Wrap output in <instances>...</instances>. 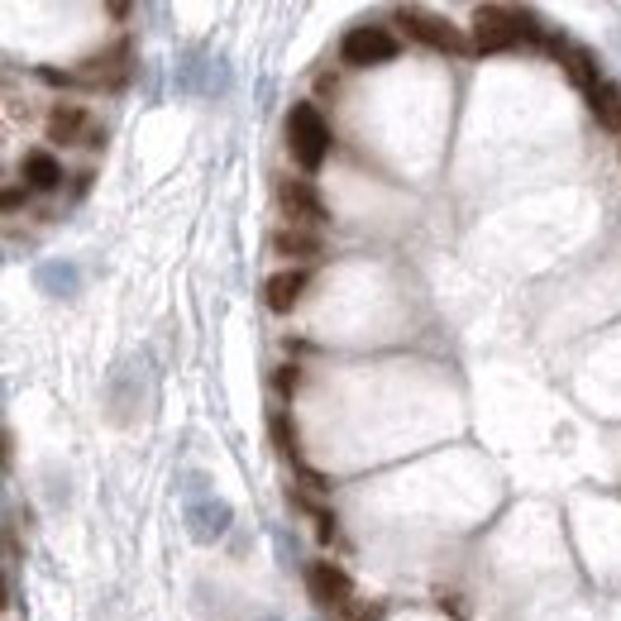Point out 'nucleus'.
I'll list each match as a JSON object with an SVG mask.
<instances>
[{
	"instance_id": "f257e3e1",
	"label": "nucleus",
	"mask_w": 621,
	"mask_h": 621,
	"mask_svg": "<svg viewBox=\"0 0 621 621\" xmlns=\"http://www.w3.org/2000/svg\"><path fill=\"white\" fill-rule=\"evenodd\" d=\"M330 144H335V129L330 120L321 115L316 101H297V106L287 110V149L297 158L301 172H316L330 158Z\"/></svg>"
},
{
	"instance_id": "f03ea898",
	"label": "nucleus",
	"mask_w": 621,
	"mask_h": 621,
	"mask_svg": "<svg viewBox=\"0 0 621 621\" xmlns=\"http://www.w3.org/2000/svg\"><path fill=\"white\" fill-rule=\"evenodd\" d=\"M192 488H182V521H187V536L192 540H201V545H215V540L225 536L230 526H235V507L225 502V497H215V493H206V478L201 473H192L187 478Z\"/></svg>"
},
{
	"instance_id": "7ed1b4c3",
	"label": "nucleus",
	"mask_w": 621,
	"mask_h": 621,
	"mask_svg": "<svg viewBox=\"0 0 621 621\" xmlns=\"http://www.w3.org/2000/svg\"><path fill=\"white\" fill-rule=\"evenodd\" d=\"M397 53H402V39H397V29H387V24H354L340 39L344 67H378V63H392Z\"/></svg>"
},
{
	"instance_id": "20e7f679",
	"label": "nucleus",
	"mask_w": 621,
	"mask_h": 621,
	"mask_svg": "<svg viewBox=\"0 0 621 621\" xmlns=\"http://www.w3.org/2000/svg\"><path fill=\"white\" fill-rule=\"evenodd\" d=\"M397 24H402L416 43L435 48V53H469L473 48V39L464 29H454L450 20H440V15H430V10H416V5H402V10H397Z\"/></svg>"
},
{
	"instance_id": "39448f33",
	"label": "nucleus",
	"mask_w": 621,
	"mask_h": 621,
	"mask_svg": "<svg viewBox=\"0 0 621 621\" xmlns=\"http://www.w3.org/2000/svg\"><path fill=\"white\" fill-rule=\"evenodd\" d=\"M521 43V10L512 5H478L473 10V48L478 53H507Z\"/></svg>"
},
{
	"instance_id": "423d86ee",
	"label": "nucleus",
	"mask_w": 621,
	"mask_h": 621,
	"mask_svg": "<svg viewBox=\"0 0 621 621\" xmlns=\"http://www.w3.org/2000/svg\"><path fill=\"white\" fill-rule=\"evenodd\" d=\"M306 593L311 602L321 607V612H349L354 607V583L344 574L340 564H330V559H316V564H306Z\"/></svg>"
},
{
	"instance_id": "0eeeda50",
	"label": "nucleus",
	"mask_w": 621,
	"mask_h": 621,
	"mask_svg": "<svg viewBox=\"0 0 621 621\" xmlns=\"http://www.w3.org/2000/svg\"><path fill=\"white\" fill-rule=\"evenodd\" d=\"M48 139H53V144H86V149H101V144H106V129L96 125L82 106H53L48 110Z\"/></svg>"
},
{
	"instance_id": "6e6552de",
	"label": "nucleus",
	"mask_w": 621,
	"mask_h": 621,
	"mask_svg": "<svg viewBox=\"0 0 621 621\" xmlns=\"http://www.w3.org/2000/svg\"><path fill=\"white\" fill-rule=\"evenodd\" d=\"M278 201H282V211L292 215L297 225H325V220H330V206H325V196L316 192V182H311V177H282V182H278Z\"/></svg>"
},
{
	"instance_id": "1a4fd4ad",
	"label": "nucleus",
	"mask_w": 621,
	"mask_h": 621,
	"mask_svg": "<svg viewBox=\"0 0 621 621\" xmlns=\"http://www.w3.org/2000/svg\"><path fill=\"white\" fill-rule=\"evenodd\" d=\"M34 287H39L43 297L72 301V297H82V268L72 258H48V263L34 268Z\"/></svg>"
},
{
	"instance_id": "9d476101",
	"label": "nucleus",
	"mask_w": 621,
	"mask_h": 621,
	"mask_svg": "<svg viewBox=\"0 0 621 621\" xmlns=\"http://www.w3.org/2000/svg\"><path fill=\"white\" fill-rule=\"evenodd\" d=\"M106 407H110V421H115V426H129V416L139 411V368H134V364H125V368H115V373H110Z\"/></svg>"
},
{
	"instance_id": "9b49d317",
	"label": "nucleus",
	"mask_w": 621,
	"mask_h": 621,
	"mask_svg": "<svg viewBox=\"0 0 621 621\" xmlns=\"http://www.w3.org/2000/svg\"><path fill=\"white\" fill-rule=\"evenodd\" d=\"M306 282H311V273H306V268H282V273H273V278L263 282V301H268V311L287 316V311H292V306L301 301Z\"/></svg>"
},
{
	"instance_id": "f8f14e48",
	"label": "nucleus",
	"mask_w": 621,
	"mask_h": 621,
	"mask_svg": "<svg viewBox=\"0 0 621 621\" xmlns=\"http://www.w3.org/2000/svg\"><path fill=\"white\" fill-rule=\"evenodd\" d=\"M20 177H24L29 192H58V187H63V163H58L48 149H34V153H24Z\"/></svg>"
},
{
	"instance_id": "ddd939ff",
	"label": "nucleus",
	"mask_w": 621,
	"mask_h": 621,
	"mask_svg": "<svg viewBox=\"0 0 621 621\" xmlns=\"http://www.w3.org/2000/svg\"><path fill=\"white\" fill-rule=\"evenodd\" d=\"M273 254L311 263V258H321V235H316V230H306V225H287V230L273 235Z\"/></svg>"
},
{
	"instance_id": "4468645a",
	"label": "nucleus",
	"mask_w": 621,
	"mask_h": 621,
	"mask_svg": "<svg viewBox=\"0 0 621 621\" xmlns=\"http://www.w3.org/2000/svg\"><path fill=\"white\" fill-rule=\"evenodd\" d=\"M588 110H593V120H598L602 129H617L621 134V86L598 82L588 91Z\"/></svg>"
},
{
	"instance_id": "2eb2a0df",
	"label": "nucleus",
	"mask_w": 621,
	"mask_h": 621,
	"mask_svg": "<svg viewBox=\"0 0 621 621\" xmlns=\"http://www.w3.org/2000/svg\"><path fill=\"white\" fill-rule=\"evenodd\" d=\"M268 440H273V450L282 454V459H292L297 464V421H292V411H268Z\"/></svg>"
},
{
	"instance_id": "dca6fc26",
	"label": "nucleus",
	"mask_w": 621,
	"mask_h": 621,
	"mask_svg": "<svg viewBox=\"0 0 621 621\" xmlns=\"http://www.w3.org/2000/svg\"><path fill=\"white\" fill-rule=\"evenodd\" d=\"M559 67H569V77L583 86V91H593L602 82L598 77V58H593V48H579V43H569V53L559 58Z\"/></svg>"
},
{
	"instance_id": "f3484780",
	"label": "nucleus",
	"mask_w": 621,
	"mask_h": 621,
	"mask_svg": "<svg viewBox=\"0 0 621 621\" xmlns=\"http://www.w3.org/2000/svg\"><path fill=\"white\" fill-rule=\"evenodd\" d=\"M273 387H278V397H297L301 392V368L297 364L273 368Z\"/></svg>"
},
{
	"instance_id": "a211bd4d",
	"label": "nucleus",
	"mask_w": 621,
	"mask_h": 621,
	"mask_svg": "<svg viewBox=\"0 0 621 621\" xmlns=\"http://www.w3.org/2000/svg\"><path fill=\"white\" fill-rule=\"evenodd\" d=\"M297 478H301V488H306V493H316V497L330 493V478L316 473V469H306V464H297Z\"/></svg>"
},
{
	"instance_id": "6ab92c4d",
	"label": "nucleus",
	"mask_w": 621,
	"mask_h": 621,
	"mask_svg": "<svg viewBox=\"0 0 621 621\" xmlns=\"http://www.w3.org/2000/svg\"><path fill=\"white\" fill-rule=\"evenodd\" d=\"M383 617H387L383 602H354V607L344 612V621H383Z\"/></svg>"
},
{
	"instance_id": "aec40b11",
	"label": "nucleus",
	"mask_w": 621,
	"mask_h": 621,
	"mask_svg": "<svg viewBox=\"0 0 621 621\" xmlns=\"http://www.w3.org/2000/svg\"><path fill=\"white\" fill-rule=\"evenodd\" d=\"M0 206H5V211H10V215H15V211H24V206H29V187H20V182H10V187L0 192Z\"/></svg>"
},
{
	"instance_id": "412c9836",
	"label": "nucleus",
	"mask_w": 621,
	"mask_h": 621,
	"mask_svg": "<svg viewBox=\"0 0 621 621\" xmlns=\"http://www.w3.org/2000/svg\"><path fill=\"white\" fill-rule=\"evenodd\" d=\"M335 86H340L335 72H321V77H316V91H321V96H335Z\"/></svg>"
}]
</instances>
